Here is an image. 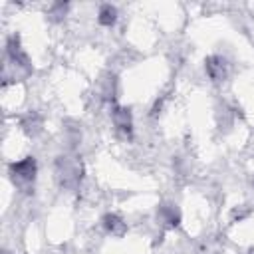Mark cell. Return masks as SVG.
Returning a JSON list of instances; mask_svg holds the SVG:
<instances>
[{"mask_svg":"<svg viewBox=\"0 0 254 254\" xmlns=\"http://www.w3.org/2000/svg\"><path fill=\"white\" fill-rule=\"evenodd\" d=\"M8 54H10L12 62H16L18 65H28V58H26V54L22 52L20 42H18V38H16V36H12V38H10V42H8Z\"/></svg>","mask_w":254,"mask_h":254,"instance_id":"5","label":"cell"},{"mask_svg":"<svg viewBox=\"0 0 254 254\" xmlns=\"http://www.w3.org/2000/svg\"><path fill=\"white\" fill-rule=\"evenodd\" d=\"M159 214H161V218H163L167 224H171V226H177L179 220H181V214H179V210H177L173 204H163V206L159 208Z\"/></svg>","mask_w":254,"mask_h":254,"instance_id":"7","label":"cell"},{"mask_svg":"<svg viewBox=\"0 0 254 254\" xmlns=\"http://www.w3.org/2000/svg\"><path fill=\"white\" fill-rule=\"evenodd\" d=\"M113 123H115V127H117L119 133H123L125 137H131L133 121H131L129 109H125V107H115V109H113Z\"/></svg>","mask_w":254,"mask_h":254,"instance_id":"3","label":"cell"},{"mask_svg":"<svg viewBox=\"0 0 254 254\" xmlns=\"http://www.w3.org/2000/svg\"><path fill=\"white\" fill-rule=\"evenodd\" d=\"M103 226L107 228V232H111L115 236H123L125 234V222L117 214H105L103 216Z\"/></svg>","mask_w":254,"mask_h":254,"instance_id":"4","label":"cell"},{"mask_svg":"<svg viewBox=\"0 0 254 254\" xmlns=\"http://www.w3.org/2000/svg\"><path fill=\"white\" fill-rule=\"evenodd\" d=\"M115 20H117V10H115V6H111V4H103V6L99 8L97 22H99L101 26H113Z\"/></svg>","mask_w":254,"mask_h":254,"instance_id":"6","label":"cell"},{"mask_svg":"<svg viewBox=\"0 0 254 254\" xmlns=\"http://www.w3.org/2000/svg\"><path fill=\"white\" fill-rule=\"evenodd\" d=\"M36 169L38 167H36L34 157H26V159L10 165V175H12L14 183H18V185H30L36 179Z\"/></svg>","mask_w":254,"mask_h":254,"instance_id":"1","label":"cell"},{"mask_svg":"<svg viewBox=\"0 0 254 254\" xmlns=\"http://www.w3.org/2000/svg\"><path fill=\"white\" fill-rule=\"evenodd\" d=\"M204 69L212 81H222L226 77V62L220 56H210L204 62Z\"/></svg>","mask_w":254,"mask_h":254,"instance_id":"2","label":"cell"}]
</instances>
